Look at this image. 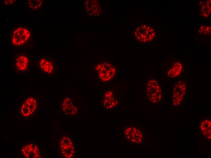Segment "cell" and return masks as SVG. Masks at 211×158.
Listing matches in <instances>:
<instances>
[{
	"mask_svg": "<svg viewBox=\"0 0 211 158\" xmlns=\"http://www.w3.org/2000/svg\"><path fill=\"white\" fill-rule=\"evenodd\" d=\"M85 11L89 15L97 17L102 13V8L97 0H87L84 3Z\"/></svg>",
	"mask_w": 211,
	"mask_h": 158,
	"instance_id": "obj_12",
	"label": "cell"
},
{
	"mask_svg": "<svg viewBox=\"0 0 211 158\" xmlns=\"http://www.w3.org/2000/svg\"><path fill=\"white\" fill-rule=\"evenodd\" d=\"M43 1L42 0H28V5L31 10L35 11L42 7Z\"/></svg>",
	"mask_w": 211,
	"mask_h": 158,
	"instance_id": "obj_17",
	"label": "cell"
},
{
	"mask_svg": "<svg viewBox=\"0 0 211 158\" xmlns=\"http://www.w3.org/2000/svg\"><path fill=\"white\" fill-rule=\"evenodd\" d=\"M199 33L204 34L211 33V27L208 26L203 25L200 26L199 30Z\"/></svg>",
	"mask_w": 211,
	"mask_h": 158,
	"instance_id": "obj_19",
	"label": "cell"
},
{
	"mask_svg": "<svg viewBox=\"0 0 211 158\" xmlns=\"http://www.w3.org/2000/svg\"><path fill=\"white\" fill-rule=\"evenodd\" d=\"M37 105L36 99L32 97H29L22 103L20 108V113L23 116H29L35 112Z\"/></svg>",
	"mask_w": 211,
	"mask_h": 158,
	"instance_id": "obj_11",
	"label": "cell"
},
{
	"mask_svg": "<svg viewBox=\"0 0 211 158\" xmlns=\"http://www.w3.org/2000/svg\"><path fill=\"white\" fill-rule=\"evenodd\" d=\"M187 89V85L183 81L176 82L172 91L171 101L174 107L179 106L183 101Z\"/></svg>",
	"mask_w": 211,
	"mask_h": 158,
	"instance_id": "obj_8",
	"label": "cell"
},
{
	"mask_svg": "<svg viewBox=\"0 0 211 158\" xmlns=\"http://www.w3.org/2000/svg\"><path fill=\"white\" fill-rule=\"evenodd\" d=\"M37 69L42 74L51 75L54 73L55 68L52 58L47 57L40 58L37 63Z\"/></svg>",
	"mask_w": 211,
	"mask_h": 158,
	"instance_id": "obj_9",
	"label": "cell"
},
{
	"mask_svg": "<svg viewBox=\"0 0 211 158\" xmlns=\"http://www.w3.org/2000/svg\"><path fill=\"white\" fill-rule=\"evenodd\" d=\"M200 132L207 139L211 140V122L210 120L205 119L200 122L199 125Z\"/></svg>",
	"mask_w": 211,
	"mask_h": 158,
	"instance_id": "obj_16",
	"label": "cell"
},
{
	"mask_svg": "<svg viewBox=\"0 0 211 158\" xmlns=\"http://www.w3.org/2000/svg\"><path fill=\"white\" fill-rule=\"evenodd\" d=\"M31 63L29 56L23 52H18L14 55L13 69L17 74H25L29 69Z\"/></svg>",
	"mask_w": 211,
	"mask_h": 158,
	"instance_id": "obj_5",
	"label": "cell"
},
{
	"mask_svg": "<svg viewBox=\"0 0 211 158\" xmlns=\"http://www.w3.org/2000/svg\"><path fill=\"white\" fill-rule=\"evenodd\" d=\"M16 0H4L5 4L6 5H11L13 4Z\"/></svg>",
	"mask_w": 211,
	"mask_h": 158,
	"instance_id": "obj_20",
	"label": "cell"
},
{
	"mask_svg": "<svg viewBox=\"0 0 211 158\" xmlns=\"http://www.w3.org/2000/svg\"><path fill=\"white\" fill-rule=\"evenodd\" d=\"M61 108L65 114L69 116L75 115L78 111L77 107L69 97L65 98L63 100Z\"/></svg>",
	"mask_w": 211,
	"mask_h": 158,
	"instance_id": "obj_14",
	"label": "cell"
},
{
	"mask_svg": "<svg viewBox=\"0 0 211 158\" xmlns=\"http://www.w3.org/2000/svg\"><path fill=\"white\" fill-rule=\"evenodd\" d=\"M23 156L27 158H39L40 153L38 146L35 145L30 144L23 146L21 149Z\"/></svg>",
	"mask_w": 211,
	"mask_h": 158,
	"instance_id": "obj_13",
	"label": "cell"
},
{
	"mask_svg": "<svg viewBox=\"0 0 211 158\" xmlns=\"http://www.w3.org/2000/svg\"><path fill=\"white\" fill-rule=\"evenodd\" d=\"M146 93V99L152 103H159L162 98L161 87L158 81L154 79H149L147 81Z\"/></svg>",
	"mask_w": 211,
	"mask_h": 158,
	"instance_id": "obj_4",
	"label": "cell"
},
{
	"mask_svg": "<svg viewBox=\"0 0 211 158\" xmlns=\"http://www.w3.org/2000/svg\"><path fill=\"white\" fill-rule=\"evenodd\" d=\"M10 44L16 50H30L35 46V43L30 28L27 26H18L11 30Z\"/></svg>",
	"mask_w": 211,
	"mask_h": 158,
	"instance_id": "obj_1",
	"label": "cell"
},
{
	"mask_svg": "<svg viewBox=\"0 0 211 158\" xmlns=\"http://www.w3.org/2000/svg\"><path fill=\"white\" fill-rule=\"evenodd\" d=\"M122 135L123 139L130 144L141 146L144 141V135L141 128L136 125H129L123 128Z\"/></svg>",
	"mask_w": 211,
	"mask_h": 158,
	"instance_id": "obj_3",
	"label": "cell"
},
{
	"mask_svg": "<svg viewBox=\"0 0 211 158\" xmlns=\"http://www.w3.org/2000/svg\"><path fill=\"white\" fill-rule=\"evenodd\" d=\"M59 147L63 156L65 158H72L74 155L75 150L72 139L64 136L59 141Z\"/></svg>",
	"mask_w": 211,
	"mask_h": 158,
	"instance_id": "obj_10",
	"label": "cell"
},
{
	"mask_svg": "<svg viewBox=\"0 0 211 158\" xmlns=\"http://www.w3.org/2000/svg\"><path fill=\"white\" fill-rule=\"evenodd\" d=\"M208 1H206L205 2H204L203 5H202V10L201 12H203L202 14H203V16L204 17H208L210 12V3Z\"/></svg>",
	"mask_w": 211,
	"mask_h": 158,
	"instance_id": "obj_18",
	"label": "cell"
},
{
	"mask_svg": "<svg viewBox=\"0 0 211 158\" xmlns=\"http://www.w3.org/2000/svg\"><path fill=\"white\" fill-rule=\"evenodd\" d=\"M183 69V64L181 62L176 61L173 63L167 72V77L172 78L177 77L180 74Z\"/></svg>",
	"mask_w": 211,
	"mask_h": 158,
	"instance_id": "obj_15",
	"label": "cell"
},
{
	"mask_svg": "<svg viewBox=\"0 0 211 158\" xmlns=\"http://www.w3.org/2000/svg\"><path fill=\"white\" fill-rule=\"evenodd\" d=\"M95 70L97 78L103 83L112 82L116 77V66L108 62L104 61L98 63L95 66Z\"/></svg>",
	"mask_w": 211,
	"mask_h": 158,
	"instance_id": "obj_2",
	"label": "cell"
},
{
	"mask_svg": "<svg viewBox=\"0 0 211 158\" xmlns=\"http://www.w3.org/2000/svg\"><path fill=\"white\" fill-rule=\"evenodd\" d=\"M133 35L135 39L139 43L146 44L154 40L156 33L154 29L150 26L142 24L136 27Z\"/></svg>",
	"mask_w": 211,
	"mask_h": 158,
	"instance_id": "obj_6",
	"label": "cell"
},
{
	"mask_svg": "<svg viewBox=\"0 0 211 158\" xmlns=\"http://www.w3.org/2000/svg\"><path fill=\"white\" fill-rule=\"evenodd\" d=\"M113 89L107 90L103 93L101 101V106L105 110H112L117 108L120 102Z\"/></svg>",
	"mask_w": 211,
	"mask_h": 158,
	"instance_id": "obj_7",
	"label": "cell"
}]
</instances>
